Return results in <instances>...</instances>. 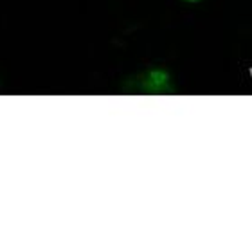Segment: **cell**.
<instances>
[{
    "label": "cell",
    "instance_id": "obj_1",
    "mask_svg": "<svg viewBox=\"0 0 252 252\" xmlns=\"http://www.w3.org/2000/svg\"><path fill=\"white\" fill-rule=\"evenodd\" d=\"M191 2H194V0H191Z\"/></svg>",
    "mask_w": 252,
    "mask_h": 252
}]
</instances>
